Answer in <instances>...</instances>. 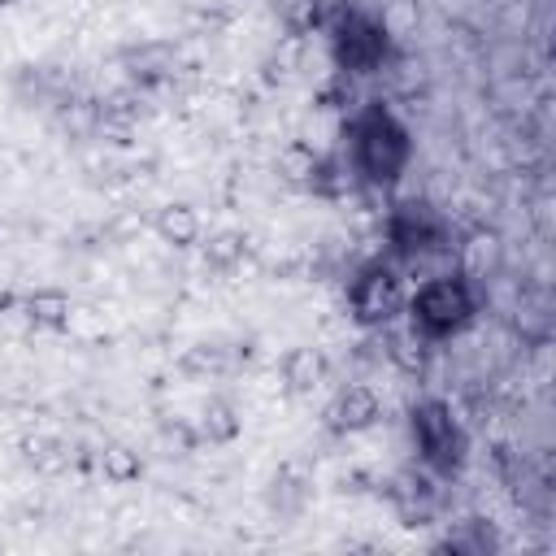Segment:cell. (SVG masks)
<instances>
[{"label": "cell", "mask_w": 556, "mask_h": 556, "mask_svg": "<svg viewBox=\"0 0 556 556\" xmlns=\"http://www.w3.org/2000/svg\"><path fill=\"white\" fill-rule=\"evenodd\" d=\"M204 256H208L213 265H235V261L243 256V239H239L235 230H222V235H213V239L204 243Z\"/></svg>", "instance_id": "obj_12"}, {"label": "cell", "mask_w": 556, "mask_h": 556, "mask_svg": "<svg viewBox=\"0 0 556 556\" xmlns=\"http://www.w3.org/2000/svg\"><path fill=\"white\" fill-rule=\"evenodd\" d=\"M104 473H109L113 482H130V478H139V460H135L126 447H109V452H104Z\"/></svg>", "instance_id": "obj_13"}, {"label": "cell", "mask_w": 556, "mask_h": 556, "mask_svg": "<svg viewBox=\"0 0 556 556\" xmlns=\"http://www.w3.org/2000/svg\"><path fill=\"white\" fill-rule=\"evenodd\" d=\"M400 304H404V287H400V278H395L391 265H369V269L356 274V282H352V308H356V317L365 326L391 321L400 313Z\"/></svg>", "instance_id": "obj_4"}, {"label": "cell", "mask_w": 556, "mask_h": 556, "mask_svg": "<svg viewBox=\"0 0 556 556\" xmlns=\"http://www.w3.org/2000/svg\"><path fill=\"white\" fill-rule=\"evenodd\" d=\"M408 308H413V330H421L426 339H443L469 321L473 295L460 278H430L426 287H417Z\"/></svg>", "instance_id": "obj_2"}, {"label": "cell", "mask_w": 556, "mask_h": 556, "mask_svg": "<svg viewBox=\"0 0 556 556\" xmlns=\"http://www.w3.org/2000/svg\"><path fill=\"white\" fill-rule=\"evenodd\" d=\"M413 443H417V452H421V460L434 469V473H456V465H460V456H465V434H460V426L452 421V413L443 408V404H434V400H426V404H417L413 408Z\"/></svg>", "instance_id": "obj_3"}, {"label": "cell", "mask_w": 556, "mask_h": 556, "mask_svg": "<svg viewBox=\"0 0 556 556\" xmlns=\"http://www.w3.org/2000/svg\"><path fill=\"white\" fill-rule=\"evenodd\" d=\"M352 148H356V165L369 182H391L400 178V169L408 165V135L404 126L382 113V109H369L356 130H352Z\"/></svg>", "instance_id": "obj_1"}, {"label": "cell", "mask_w": 556, "mask_h": 556, "mask_svg": "<svg viewBox=\"0 0 556 556\" xmlns=\"http://www.w3.org/2000/svg\"><path fill=\"white\" fill-rule=\"evenodd\" d=\"M321 378H326V361H321L317 348H291V352L282 356V382H287L295 395L313 391Z\"/></svg>", "instance_id": "obj_8"}, {"label": "cell", "mask_w": 556, "mask_h": 556, "mask_svg": "<svg viewBox=\"0 0 556 556\" xmlns=\"http://www.w3.org/2000/svg\"><path fill=\"white\" fill-rule=\"evenodd\" d=\"M235 430H239L235 408L226 400H208L204 404V434H208V443H226V439H235Z\"/></svg>", "instance_id": "obj_11"}, {"label": "cell", "mask_w": 556, "mask_h": 556, "mask_svg": "<svg viewBox=\"0 0 556 556\" xmlns=\"http://www.w3.org/2000/svg\"><path fill=\"white\" fill-rule=\"evenodd\" d=\"M330 417H334V430H365V426H374V417H378V395H374L369 387H348V391L334 400Z\"/></svg>", "instance_id": "obj_7"}, {"label": "cell", "mask_w": 556, "mask_h": 556, "mask_svg": "<svg viewBox=\"0 0 556 556\" xmlns=\"http://www.w3.org/2000/svg\"><path fill=\"white\" fill-rule=\"evenodd\" d=\"M26 313H30L35 326H61L65 313H70V300H65L61 291H35V295L26 300Z\"/></svg>", "instance_id": "obj_10"}, {"label": "cell", "mask_w": 556, "mask_h": 556, "mask_svg": "<svg viewBox=\"0 0 556 556\" xmlns=\"http://www.w3.org/2000/svg\"><path fill=\"white\" fill-rule=\"evenodd\" d=\"M387 52V35L378 22H369L365 13H343L334 26V56L343 70H374Z\"/></svg>", "instance_id": "obj_5"}, {"label": "cell", "mask_w": 556, "mask_h": 556, "mask_svg": "<svg viewBox=\"0 0 556 556\" xmlns=\"http://www.w3.org/2000/svg\"><path fill=\"white\" fill-rule=\"evenodd\" d=\"M391 243L404 252V256H417V252H430L443 243V222L434 217L430 204H400L395 217H391Z\"/></svg>", "instance_id": "obj_6"}, {"label": "cell", "mask_w": 556, "mask_h": 556, "mask_svg": "<svg viewBox=\"0 0 556 556\" xmlns=\"http://www.w3.org/2000/svg\"><path fill=\"white\" fill-rule=\"evenodd\" d=\"M156 235H161L165 243H174V248L195 243V239H200V217H195V208H187V204H165V208L156 213Z\"/></svg>", "instance_id": "obj_9"}]
</instances>
